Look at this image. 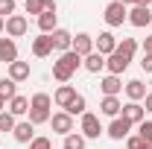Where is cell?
Here are the masks:
<instances>
[{
    "label": "cell",
    "mask_w": 152,
    "mask_h": 149,
    "mask_svg": "<svg viewBox=\"0 0 152 149\" xmlns=\"http://www.w3.org/2000/svg\"><path fill=\"white\" fill-rule=\"evenodd\" d=\"M129 131H132V123H129L126 117H114L111 123H108V129H105V134H108L111 140H126Z\"/></svg>",
    "instance_id": "cell-6"
},
{
    "label": "cell",
    "mask_w": 152,
    "mask_h": 149,
    "mask_svg": "<svg viewBox=\"0 0 152 149\" xmlns=\"http://www.w3.org/2000/svg\"><path fill=\"white\" fill-rule=\"evenodd\" d=\"M99 91H102V96H117V93L123 91V79L114 76V73H105L99 79Z\"/></svg>",
    "instance_id": "cell-12"
},
{
    "label": "cell",
    "mask_w": 152,
    "mask_h": 149,
    "mask_svg": "<svg viewBox=\"0 0 152 149\" xmlns=\"http://www.w3.org/2000/svg\"><path fill=\"white\" fill-rule=\"evenodd\" d=\"M58 6H56V0H44V12H56Z\"/></svg>",
    "instance_id": "cell-39"
},
{
    "label": "cell",
    "mask_w": 152,
    "mask_h": 149,
    "mask_svg": "<svg viewBox=\"0 0 152 149\" xmlns=\"http://www.w3.org/2000/svg\"><path fill=\"white\" fill-rule=\"evenodd\" d=\"M143 56H152V35L143 41Z\"/></svg>",
    "instance_id": "cell-38"
},
{
    "label": "cell",
    "mask_w": 152,
    "mask_h": 149,
    "mask_svg": "<svg viewBox=\"0 0 152 149\" xmlns=\"http://www.w3.org/2000/svg\"><path fill=\"white\" fill-rule=\"evenodd\" d=\"M50 38H53V50H58V53H67V50L73 47V35H70L67 29H61V26H58Z\"/></svg>",
    "instance_id": "cell-18"
},
{
    "label": "cell",
    "mask_w": 152,
    "mask_h": 149,
    "mask_svg": "<svg viewBox=\"0 0 152 149\" xmlns=\"http://www.w3.org/2000/svg\"><path fill=\"white\" fill-rule=\"evenodd\" d=\"M123 91H126V96H129V102H140L143 96H146V85L140 82V79H129L126 85H123Z\"/></svg>",
    "instance_id": "cell-17"
},
{
    "label": "cell",
    "mask_w": 152,
    "mask_h": 149,
    "mask_svg": "<svg viewBox=\"0 0 152 149\" xmlns=\"http://www.w3.org/2000/svg\"><path fill=\"white\" fill-rule=\"evenodd\" d=\"M120 111H123V102L117 99V96H102L99 99V114H105V117H120Z\"/></svg>",
    "instance_id": "cell-19"
},
{
    "label": "cell",
    "mask_w": 152,
    "mask_h": 149,
    "mask_svg": "<svg viewBox=\"0 0 152 149\" xmlns=\"http://www.w3.org/2000/svg\"><path fill=\"white\" fill-rule=\"evenodd\" d=\"M140 67H143V73H152V56H143V58H140Z\"/></svg>",
    "instance_id": "cell-36"
},
{
    "label": "cell",
    "mask_w": 152,
    "mask_h": 149,
    "mask_svg": "<svg viewBox=\"0 0 152 149\" xmlns=\"http://www.w3.org/2000/svg\"><path fill=\"white\" fill-rule=\"evenodd\" d=\"M15 123H18V120L9 111H0V131H15Z\"/></svg>",
    "instance_id": "cell-30"
},
{
    "label": "cell",
    "mask_w": 152,
    "mask_h": 149,
    "mask_svg": "<svg viewBox=\"0 0 152 149\" xmlns=\"http://www.w3.org/2000/svg\"><path fill=\"white\" fill-rule=\"evenodd\" d=\"M120 3H123V6H129V9H132V6H149L152 0H120Z\"/></svg>",
    "instance_id": "cell-35"
},
{
    "label": "cell",
    "mask_w": 152,
    "mask_h": 149,
    "mask_svg": "<svg viewBox=\"0 0 152 149\" xmlns=\"http://www.w3.org/2000/svg\"><path fill=\"white\" fill-rule=\"evenodd\" d=\"M23 12H26V15H41V12H44V0H23Z\"/></svg>",
    "instance_id": "cell-29"
},
{
    "label": "cell",
    "mask_w": 152,
    "mask_h": 149,
    "mask_svg": "<svg viewBox=\"0 0 152 149\" xmlns=\"http://www.w3.org/2000/svg\"><path fill=\"white\" fill-rule=\"evenodd\" d=\"M29 73H32V70H29V61H12V64H9V79H12V82H26Z\"/></svg>",
    "instance_id": "cell-23"
},
{
    "label": "cell",
    "mask_w": 152,
    "mask_h": 149,
    "mask_svg": "<svg viewBox=\"0 0 152 149\" xmlns=\"http://www.w3.org/2000/svg\"><path fill=\"white\" fill-rule=\"evenodd\" d=\"M50 126H53L56 134L64 137V134H70V131H73V117H70L67 111H56L53 117H50Z\"/></svg>",
    "instance_id": "cell-9"
},
{
    "label": "cell",
    "mask_w": 152,
    "mask_h": 149,
    "mask_svg": "<svg viewBox=\"0 0 152 149\" xmlns=\"http://www.w3.org/2000/svg\"><path fill=\"white\" fill-rule=\"evenodd\" d=\"M117 53H123V56L132 58L134 53H137V41H134V38H123V41H117Z\"/></svg>",
    "instance_id": "cell-28"
},
{
    "label": "cell",
    "mask_w": 152,
    "mask_h": 149,
    "mask_svg": "<svg viewBox=\"0 0 152 149\" xmlns=\"http://www.w3.org/2000/svg\"><path fill=\"white\" fill-rule=\"evenodd\" d=\"M102 123H99V117L96 114H91V111H85L82 114V126H79V134L85 137V140H94V137H99L102 134Z\"/></svg>",
    "instance_id": "cell-4"
},
{
    "label": "cell",
    "mask_w": 152,
    "mask_h": 149,
    "mask_svg": "<svg viewBox=\"0 0 152 149\" xmlns=\"http://www.w3.org/2000/svg\"><path fill=\"white\" fill-rule=\"evenodd\" d=\"M102 20H105L108 26H123V23L129 20V6H123L120 0H111V3L105 6V12H102Z\"/></svg>",
    "instance_id": "cell-3"
},
{
    "label": "cell",
    "mask_w": 152,
    "mask_h": 149,
    "mask_svg": "<svg viewBox=\"0 0 152 149\" xmlns=\"http://www.w3.org/2000/svg\"><path fill=\"white\" fill-rule=\"evenodd\" d=\"M94 50L96 53H102V56H111L114 50H117V38H114V32H99V38H94Z\"/></svg>",
    "instance_id": "cell-11"
},
{
    "label": "cell",
    "mask_w": 152,
    "mask_h": 149,
    "mask_svg": "<svg viewBox=\"0 0 152 149\" xmlns=\"http://www.w3.org/2000/svg\"><path fill=\"white\" fill-rule=\"evenodd\" d=\"M38 29H41L44 35H53L58 29V15L56 12H41V15H38Z\"/></svg>",
    "instance_id": "cell-21"
},
{
    "label": "cell",
    "mask_w": 152,
    "mask_h": 149,
    "mask_svg": "<svg viewBox=\"0 0 152 149\" xmlns=\"http://www.w3.org/2000/svg\"><path fill=\"white\" fill-rule=\"evenodd\" d=\"M15 96H18V82H12L9 76H3V79H0V99L9 102V99H15Z\"/></svg>",
    "instance_id": "cell-25"
},
{
    "label": "cell",
    "mask_w": 152,
    "mask_h": 149,
    "mask_svg": "<svg viewBox=\"0 0 152 149\" xmlns=\"http://www.w3.org/2000/svg\"><path fill=\"white\" fill-rule=\"evenodd\" d=\"M0 61H6V64L18 61V44H15V38H0Z\"/></svg>",
    "instance_id": "cell-20"
},
{
    "label": "cell",
    "mask_w": 152,
    "mask_h": 149,
    "mask_svg": "<svg viewBox=\"0 0 152 149\" xmlns=\"http://www.w3.org/2000/svg\"><path fill=\"white\" fill-rule=\"evenodd\" d=\"M73 96H76V88H73V85H58L56 93H53V102H56L58 108L64 111V108L73 102Z\"/></svg>",
    "instance_id": "cell-16"
},
{
    "label": "cell",
    "mask_w": 152,
    "mask_h": 149,
    "mask_svg": "<svg viewBox=\"0 0 152 149\" xmlns=\"http://www.w3.org/2000/svg\"><path fill=\"white\" fill-rule=\"evenodd\" d=\"M0 32H6V20L0 18Z\"/></svg>",
    "instance_id": "cell-40"
},
{
    "label": "cell",
    "mask_w": 152,
    "mask_h": 149,
    "mask_svg": "<svg viewBox=\"0 0 152 149\" xmlns=\"http://www.w3.org/2000/svg\"><path fill=\"white\" fill-rule=\"evenodd\" d=\"M143 111H146V114H152V91L143 96Z\"/></svg>",
    "instance_id": "cell-37"
},
{
    "label": "cell",
    "mask_w": 152,
    "mask_h": 149,
    "mask_svg": "<svg viewBox=\"0 0 152 149\" xmlns=\"http://www.w3.org/2000/svg\"><path fill=\"white\" fill-rule=\"evenodd\" d=\"M0 111H6V102H3V99H0Z\"/></svg>",
    "instance_id": "cell-41"
},
{
    "label": "cell",
    "mask_w": 152,
    "mask_h": 149,
    "mask_svg": "<svg viewBox=\"0 0 152 149\" xmlns=\"http://www.w3.org/2000/svg\"><path fill=\"white\" fill-rule=\"evenodd\" d=\"M50 105H53V99H50V93L38 91L32 93V99H29V123L32 126H41V123H50V117H53V111H50Z\"/></svg>",
    "instance_id": "cell-2"
},
{
    "label": "cell",
    "mask_w": 152,
    "mask_h": 149,
    "mask_svg": "<svg viewBox=\"0 0 152 149\" xmlns=\"http://www.w3.org/2000/svg\"><path fill=\"white\" fill-rule=\"evenodd\" d=\"M26 29H29V20L23 18V15H12V18H6V38H23V35H26Z\"/></svg>",
    "instance_id": "cell-7"
},
{
    "label": "cell",
    "mask_w": 152,
    "mask_h": 149,
    "mask_svg": "<svg viewBox=\"0 0 152 149\" xmlns=\"http://www.w3.org/2000/svg\"><path fill=\"white\" fill-rule=\"evenodd\" d=\"M120 117H126L132 126H137V123H143V120H146V111H143V105H140V102H126V105H123V111H120Z\"/></svg>",
    "instance_id": "cell-14"
},
{
    "label": "cell",
    "mask_w": 152,
    "mask_h": 149,
    "mask_svg": "<svg viewBox=\"0 0 152 149\" xmlns=\"http://www.w3.org/2000/svg\"><path fill=\"white\" fill-rule=\"evenodd\" d=\"M129 23L143 29V26H152V6H132L129 9Z\"/></svg>",
    "instance_id": "cell-5"
},
{
    "label": "cell",
    "mask_w": 152,
    "mask_h": 149,
    "mask_svg": "<svg viewBox=\"0 0 152 149\" xmlns=\"http://www.w3.org/2000/svg\"><path fill=\"white\" fill-rule=\"evenodd\" d=\"M149 6H152V3H149Z\"/></svg>",
    "instance_id": "cell-42"
},
{
    "label": "cell",
    "mask_w": 152,
    "mask_h": 149,
    "mask_svg": "<svg viewBox=\"0 0 152 149\" xmlns=\"http://www.w3.org/2000/svg\"><path fill=\"white\" fill-rule=\"evenodd\" d=\"M9 114L12 117H23V114H29V99L26 96H15V99H9Z\"/></svg>",
    "instance_id": "cell-24"
},
{
    "label": "cell",
    "mask_w": 152,
    "mask_h": 149,
    "mask_svg": "<svg viewBox=\"0 0 152 149\" xmlns=\"http://www.w3.org/2000/svg\"><path fill=\"white\" fill-rule=\"evenodd\" d=\"M126 149H152V143L140 140L137 134H129V137H126Z\"/></svg>",
    "instance_id": "cell-33"
},
{
    "label": "cell",
    "mask_w": 152,
    "mask_h": 149,
    "mask_svg": "<svg viewBox=\"0 0 152 149\" xmlns=\"http://www.w3.org/2000/svg\"><path fill=\"white\" fill-rule=\"evenodd\" d=\"M79 67H82V56H76L73 50L58 53V58L53 61V79H56V82H61V85H67Z\"/></svg>",
    "instance_id": "cell-1"
},
{
    "label": "cell",
    "mask_w": 152,
    "mask_h": 149,
    "mask_svg": "<svg viewBox=\"0 0 152 149\" xmlns=\"http://www.w3.org/2000/svg\"><path fill=\"white\" fill-rule=\"evenodd\" d=\"M82 67L88 70V73H99V70H105V56L102 53H88V56L82 58Z\"/></svg>",
    "instance_id": "cell-22"
},
{
    "label": "cell",
    "mask_w": 152,
    "mask_h": 149,
    "mask_svg": "<svg viewBox=\"0 0 152 149\" xmlns=\"http://www.w3.org/2000/svg\"><path fill=\"white\" fill-rule=\"evenodd\" d=\"M15 9H18V3H15V0H0V18H3V20L12 18V15H15Z\"/></svg>",
    "instance_id": "cell-31"
},
{
    "label": "cell",
    "mask_w": 152,
    "mask_h": 149,
    "mask_svg": "<svg viewBox=\"0 0 152 149\" xmlns=\"http://www.w3.org/2000/svg\"><path fill=\"white\" fill-rule=\"evenodd\" d=\"M129 64H132V58L123 56V53H117V50H114L111 56H105V70H108V73H114V76L126 73V67H129Z\"/></svg>",
    "instance_id": "cell-8"
},
{
    "label": "cell",
    "mask_w": 152,
    "mask_h": 149,
    "mask_svg": "<svg viewBox=\"0 0 152 149\" xmlns=\"http://www.w3.org/2000/svg\"><path fill=\"white\" fill-rule=\"evenodd\" d=\"M137 137H140V140H146V143H152V123H149V120L137 123Z\"/></svg>",
    "instance_id": "cell-32"
},
{
    "label": "cell",
    "mask_w": 152,
    "mask_h": 149,
    "mask_svg": "<svg viewBox=\"0 0 152 149\" xmlns=\"http://www.w3.org/2000/svg\"><path fill=\"white\" fill-rule=\"evenodd\" d=\"M70 50H73L76 56H88V53H94V35H88V32H76L73 35V47H70Z\"/></svg>",
    "instance_id": "cell-10"
},
{
    "label": "cell",
    "mask_w": 152,
    "mask_h": 149,
    "mask_svg": "<svg viewBox=\"0 0 152 149\" xmlns=\"http://www.w3.org/2000/svg\"><path fill=\"white\" fill-rule=\"evenodd\" d=\"M12 137H15L18 143H32V137H35V126H32L29 120H18V123H15V131H12Z\"/></svg>",
    "instance_id": "cell-13"
},
{
    "label": "cell",
    "mask_w": 152,
    "mask_h": 149,
    "mask_svg": "<svg viewBox=\"0 0 152 149\" xmlns=\"http://www.w3.org/2000/svg\"><path fill=\"white\" fill-rule=\"evenodd\" d=\"M50 53H53V38H50V35L41 32L38 38H32V56H35V58H47Z\"/></svg>",
    "instance_id": "cell-15"
},
{
    "label": "cell",
    "mask_w": 152,
    "mask_h": 149,
    "mask_svg": "<svg viewBox=\"0 0 152 149\" xmlns=\"http://www.w3.org/2000/svg\"><path fill=\"white\" fill-rule=\"evenodd\" d=\"M85 143H88V140H85L79 131H70V134H64V146L61 149H85Z\"/></svg>",
    "instance_id": "cell-27"
},
{
    "label": "cell",
    "mask_w": 152,
    "mask_h": 149,
    "mask_svg": "<svg viewBox=\"0 0 152 149\" xmlns=\"http://www.w3.org/2000/svg\"><path fill=\"white\" fill-rule=\"evenodd\" d=\"M64 111L70 114V117H76V114H79V117H82V114L88 111V99H85V96H82V93H76V96H73V102H70V105H67V108H64Z\"/></svg>",
    "instance_id": "cell-26"
},
{
    "label": "cell",
    "mask_w": 152,
    "mask_h": 149,
    "mask_svg": "<svg viewBox=\"0 0 152 149\" xmlns=\"http://www.w3.org/2000/svg\"><path fill=\"white\" fill-rule=\"evenodd\" d=\"M29 149H53V140L50 137H32Z\"/></svg>",
    "instance_id": "cell-34"
}]
</instances>
